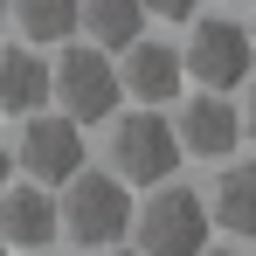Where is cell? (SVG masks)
I'll return each mask as SVG.
<instances>
[{
  "instance_id": "6da1fadb",
  "label": "cell",
  "mask_w": 256,
  "mask_h": 256,
  "mask_svg": "<svg viewBox=\"0 0 256 256\" xmlns=\"http://www.w3.org/2000/svg\"><path fill=\"white\" fill-rule=\"evenodd\" d=\"M56 228L76 242V250H111L132 236V187L118 173H90L76 166L56 187Z\"/></svg>"
},
{
  "instance_id": "7a4b0ae2",
  "label": "cell",
  "mask_w": 256,
  "mask_h": 256,
  "mask_svg": "<svg viewBox=\"0 0 256 256\" xmlns=\"http://www.w3.org/2000/svg\"><path fill=\"white\" fill-rule=\"evenodd\" d=\"M132 236H138V256H201L214 222L194 187L160 180V187H146V208H132Z\"/></svg>"
},
{
  "instance_id": "3957f363",
  "label": "cell",
  "mask_w": 256,
  "mask_h": 256,
  "mask_svg": "<svg viewBox=\"0 0 256 256\" xmlns=\"http://www.w3.org/2000/svg\"><path fill=\"white\" fill-rule=\"evenodd\" d=\"M111 173H118L125 187H160V180L180 173V138H173V118H166V111L138 104L132 118L111 125Z\"/></svg>"
},
{
  "instance_id": "277c9868",
  "label": "cell",
  "mask_w": 256,
  "mask_h": 256,
  "mask_svg": "<svg viewBox=\"0 0 256 256\" xmlns=\"http://www.w3.org/2000/svg\"><path fill=\"white\" fill-rule=\"evenodd\" d=\"M48 97L62 104V118H76V125H104V118L125 104V90H118V62H111L97 42L62 48L56 70H48Z\"/></svg>"
},
{
  "instance_id": "5b68a950",
  "label": "cell",
  "mask_w": 256,
  "mask_h": 256,
  "mask_svg": "<svg viewBox=\"0 0 256 256\" xmlns=\"http://www.w3.org/2000/svg\"><path fill=\"white\" fill-rule=\"evenodd\" d=\"M250 62H256V48H250V28L242 21H222V14H194V35L180 42V70L194 76L201 90H236L250 84Z\"/></svg>"
},
{
  "instance_id": "8992f818",
  "label": "cell",
  "mask_w": 256,
  "mask_h": 256,
  "mask_svg": "<svg viewBox=\"0 0 256 256\" xmlns=\"http://www.w3.org/2000/svg\"><path fill=\"white\" fill-rule=\"evenodd\" d=\"M7 152H14V166L28 173V180H42V187H62V180L90 160L84 152V125L62 118V111H28L21 146H7Z\"/></svg>"
},
{
  "instance_id": "52a82bcc",
  "label": "cell",
  "mask_w": 256,
  "mask_h": 256,
  "mask_svg": "<svg viewBox=\"0 0 256 256\" xmlns=\"http://www.w3.org/2000/svg\"><path fill=\"white\" fill-rule=\"evenodd\" d=\"M173 138H180V160H228L242 146V111L228 90H201L194 104H180L173 118Z\"/></svg>"
},
{
  "instance_id": "ba28073f",
  "label": "cell",
  "mask_w": 256,
  "mask_h": 256,
  "mask_svg": "<svg viewBox=\"0 0 256 256\" xmlns=\"http://www.w3.org/2000/svg\"><path fill=\"white\" fill-rule=\"evenodd\" d=\"M62 228H56V187L42 180H7L0 187V242L7 250H48Z\"/></svg>"
},
{
  "instance_id": "9c48e42d",
  "label": "cell",
  "mask_w": 256,
  "mask_h": 256,
  "mask_svg": "<svg viewBox=\"0 0 256 256\" xmlns=\"http://www.w3.org/2000/svg\"><path fill=\"white\" fill-rule=\"evenodd\" d=\"M118 90L138 97V104H173V97L187 90L180 42H146V35H132V42H125V62H118Z\"/></svg>"
},
{
  "instance_id": "30bf717a",
  "label": "cell",
  "mask_w": 256,
  "mask_h": 256,
  "mask_svg": "<svg viewBox=\"0 0 256 256\" xmlns=\"http://www.w3.org/2000/svg\"><path fill=\"white\" fill-rule=\"evenodd\" d=\"M48 104V62L35 48H0V111L7 118H28Z\"/></svg>"
},
{
  "instance_id": "8fae6325",
  "label": "cell",
  "mask_w": 256,
  "mask_h": 256,
  "mask_svg": "<svg viewBox=\"0 0 256 256\" xmlns=\"http://www.w3.org/2000/svg\"><path fill=\"white\" fill-rule=\"evenodd\" d=\"M76 28L97 48H125L132 35H146V0H76Z\"/></svg>"
},
{
  "instance_id": "7c38bea8",
  "label": "cell",
  "mask_w": 256,
  "mask_h": 256,
  "mask_svg": "<svg viewBox=\"0 0 256 256\" xmlns=\"http://www.w3.org/2000/svg\"><path fill=\"white\" fill-rule=\"evenodd\" d=\"M7 21L21 28V42H28V48L70 42V35H76V0H7Z\"/></svg>"
},
{
  "instance_id": "4fadbf2b",
  "label": "cell",
  "mask_w": 256,
  "mask_h": 256,
  "mask_svg": "<svg viewBox=\"0 0 256 256\" xmlns=\"http://www.w3.org/2000/svg\"><path fill=\"white\" fill-rule=\"evenodd\" d=\"M208 222H222L228 236H256V173L250 166H228L222 180H214Z\"/></svg>"
},
{
  "instance_id": "5bb4252c",
  "label": "cell",
  "mask_w": 256,
  "mask_h": 256,
  "mask_svg": "<svg viewBox=\"0 0 256 256\" xmlns=\"http://www.w3.org/2000/svg\"><path fill=\"white\" fill-rule=\"evenodd\" d=\"M146 14H160V21H194L201 0H146Z\"/></svg>"
},
{
  "instance_id": "9a60e30c",
  "label": "cell",
  "mask_w": 256,
  "mask_h": 256,
  "mask_svg": "<svg viewBox=\"0 0 256 256\" xmlns=\"http://www.w3.org/2000/svg\"><path fill=\"white\" fill-rule=\"evenodd\" d=\"M14 180V152H7V138H0V187Z\"/></svg>"
},
{
  "instance_id": "2e32d148",
  "label": "cell",
  "mask_w": 256,
  "mask_h": 256,
  "mask_svg": "<svg viewBox=\"0 0 256 256\" xmlns=\"http://www.w3.org/2000/svg\"><path fill=\"white\" fill-rule=\"evenodd\" d=\"M104 256H138V250H118V242H111V250H104Z\"/></svg>"
},
{
  "instance_id": "e0dca14e",
  "label": "cell",
  "mask_w": 256,
  "mask_h": 256,
  "mask_svg": "<svg viewBox=\"0 0 256 256\" xmlns=\"http://www.w3.org/2000/svg\"><path fill=\"white\" fill-rule=\"evenodd\" d=\"M201 256H242V250H201Z\"/></svg>"
},
{
  "instance_id": "ac0fdd59",
  "label": "cell",
  "mask_w": 256,
  "mask_h": 256,
  "mask_svg": "<svg viewBox=\"0 0 256 256\" xmlns=\"http://www.w3.org/2000/svg\"><path fill=\"white\" fill-rule=\"evenodd\" d=\"M0 28H7V0H0Z\"/></svg>"
},
{
  "instance_id": "d6986e66",
  "label": "cell",
  "mask_w": 256,
  "mask_h": 256,
  "mask_svg": "<svg viewBox=\"0 0 256 256\" xmlns=\"http://www.w3.org/2000/svg\"><path fill=\"white\" fill-rule=\"evenodd\" d=\"M0 256H7V242H0Z\"/></svg>"
}]
</instances>
